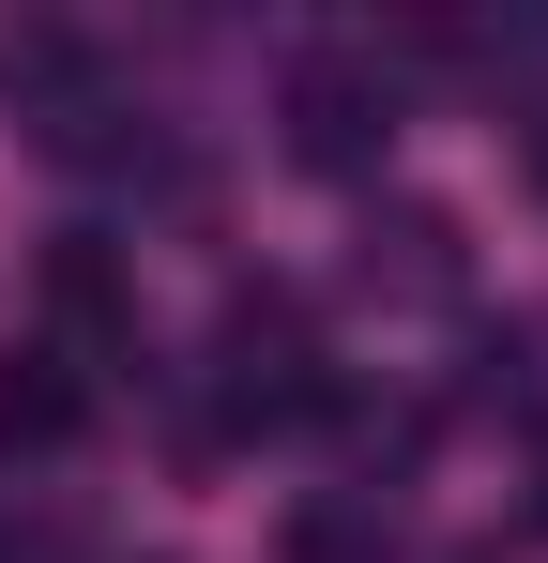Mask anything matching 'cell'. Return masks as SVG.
I'll return each mask as SVG.
<instances>
[{"instance_id":"obj_1","label":"cell","mask_w":548,"mask_h":563,"mask_svg":"<svg viewBox=\"0 0 548 563\" xmlns=\"http://www.w3.org/2000/svg\"><path fill=\"white\" fill-rule=\"evenodd\" d=\"M213 380H229V411H305V396H320L305 305H289V289H244V305L213 320Z\"/></svg>"},{"instance_id":"obj_2","label":"cell","mask_w":548,"mask_h":563,"mask_svg":"<svg viewBox=\"0 0 548 563\" xmlns=\"http://www.w3.org/2000/svg\"><path fill=\"white\" fill-rule=\"evenodd\" d=\"M381 137H396V107H381L365 62H305V77H289V153H305V168L351 184V168H381Z\"/></svg>"},{"instance_id":"obj_3","label":"cell","mask_w":548,"mask_h":563,"mask_svg":"<svg viewBox=\"0 0 548 563\" xmlns=\"http://www.w3.org/2000/svg\"><path fill=\"white\" fill-rule=\"evenodd\" d=\"M77 366H62V351H15V366H0V457H46V442H77Z\"/></svg>"},{"instance_id":"obj_4","label":"cell","mask_w":548,"mask_h":563,"mask_svg":"<svg viewBox=\"0 0 548 563\" xmlns=\"http://www.w3.org/2000/svg\"><path fill=\"white\" fill-rule=\"evenodd\" d=\"M46 289H62L77 320H107V305H122V275H107V244H62V260H46Z\"/></svg>"}]
</instances>
